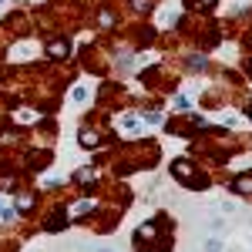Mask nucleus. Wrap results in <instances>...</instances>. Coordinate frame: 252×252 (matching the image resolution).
<instances>
[{"instance_id":"obj_1","label":"nucleus","mask_w":252,"mask_h":252,"mask_svg":"<svg viewBox=\"0 0 252 252\" xmlns=\"http://www.w3.org/2000/svg\"><path fill=\"white\" fill-rule=\"evenodd\" d=\"M121 131H128V135H135V131H141V118L138 115H121Z\"/></svg>"},{"instance_id":"obj_8","label":"nucleus","mask_w":252,"mask_h":252,"mask_svg":"<svg viewBox=\"0 0 252 252\" xmlns=\"http://www.w3.org/2000/svg\"><path fill=\"white\" fill-rule=\"evenodd\" d=\"M17 205H20V212H31V195H20Z\"/></svg>"},{"instance_id":"obj_11","label":"nucleus","mask_w":252,"mask_h":252,"mask_svg":"<svg viewBox=\"0 0 252 252\" xmlns=\"http://www.w3.org/2000/svg\"><path fill=\"white\" fill-rule=\"evenodd\" d=\"M97 252H111V249H97Z\"/></svg>"},{"instance_id":"obj_5","label":"nucleus","mask_w":252,"mask_h":252,"mask_svg":"<svg viewBox=\"0 0 252 252\" xmlns=\"http://www.w3.org/2000/svg\"><path fill=\"white\" fill-rule=\"evenodd\" d=\"M51 54H54V58H64V54H67V44H64V40H61V44H51Z\"/></svg>"},{"instance_id":"obj_6","label":"nucleus","mask_w":252,"mask_h":252,"mask_svg":"<svg viewBox=\"0 0 252 252\" xmlns=\"http://www.w3.org/2000/svg\"><path fill=\"white\" fill-rule=\"evenodd\" d=\"M74 101L84 104V101H88V88H74Z\"/></svg>"},{"instance_id":"obj_4","label":"nucleus","mask_w":252,"mask_h":252,"mask_svg":"<svg viewBox=\"0 0 252 252\" xmlns=\"http://www.w3.org/2000/svg\"><path fill=\"white\" fill-rule=\"evenodd\" d=\"M222 249H225L222 239H209V242H205V252H222Z\"/></svg>"},{"instance_id":"obj_2","label":"nucleus","mask_w":252,"mask_h":252,"mask_svg":"<svg viewBox=\"0 0 252 252\" xmlns=\"http://www.w3.org/2000/svg\"><path fill=\"white\" fill-rule=\"evenodd\" d=\"M235 192L252 195V175H242V178H235Z\"/></svg>"},{"instance_id":"obj_9","label":"nucleus","mask_w":252,"mask_h":252,"mask_svg":"<svg viewBox=\"0 0 252 252\" xmlns=\"http://www.w3.org/2000/svg\"><path fill=\"white\" fill-rule=\"evenodd\" d=\"M131 7H138V10H148V7H152V0H131Z\"/></svg>"},{"instance_id":"obj_10","label":"nucleus","mask_w":252,"mask_h":252,"mask_svg":"<svg viewBox=\"0 0 252 252\" xmlns=\"http://www.w3.org/2000/svg\"><path fill=\"white\" fill-rule=\"evenodd\" d=\"M246 67H249V74H252V64H246Z\"/></svg>"},{"instance_id":"obj_7","label":"nucleus","mask_w":252,"mask_h":252,"mask_svg":"<svg viewBox=\"0 0 252 252\" xmlns=\"http://www.w3.org/2000/svg\"><path fill=\"white\" fill-rule=\"evenodd\" d=\"M189 67H192V71H205V58H192Z\"/></svg>"},{"instance_id":"obj_3","label":"nucleus","mask_w":252,"mask_h":252,"mask_svg":"<svg viewBox=\"0 0 252 252\" xmlns=\"http://www.w3.org/2000/svg\"><path fill=\"white\" fill-rule=\"evenodd\" d=\"M81 145H88V148L97 145V131H81Z\"/></svg>"}]
</instances>
